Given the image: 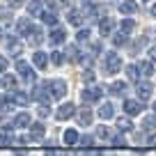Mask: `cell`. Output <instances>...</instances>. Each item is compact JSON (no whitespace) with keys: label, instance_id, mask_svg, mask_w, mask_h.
Returning a JSON list of instances; mask_svg holds the SVG:
<instances>
[{"label":"cell","instance_id":"7402d4cb","mask_svg":"<svg viewBox=\"0 0 156 156\" xmlns=\"http://www.w3.org/2000/svg\"><path fill=\"white\" fill-rule=\"evenodd\" d=\"M138 71H140L142 78H149L154 73V64L151 62H138Z\"/></svg>","mask_w":156,"mask_h":156},{"label":"cell","instance_id":"ffe728a7","mask_svg":"<svg viewBox=\"0 0 156 156\" xmlns=\"http://www.w3.org/2000/svg\"><path fill=\"white\" fill-rule=\"evenodd\" d=\"M78 124H80V126H90V124H92V112L87 110V108H83V110L78 112Z\"/></svg>","mask_w":156,"mask_h":156},{"label":"cell","instance_id":"e575fe53","mask_svg":"<svg viewBox=\"0 0 156 156\" xmlns=\"http://www.w3.org/2000/svg\"><path fill=\"white\" fill-rule=\"evenodd\" d=\"M0 21H5V23H9L12 21V7H0Z\"/></svg>","mask_w":156,"mask_h":156},{"label":"cell","instance_id":"4316f807","mask_svg":"<svg viewBox=\"0 0 156 156\" xmlns=\"http://www.w3.org/2000/svg\"><path fill=\"white\" fill-rule=\"evenodd\" d=\"M117 129H119V131H131L133 122L129 119V117H117Z\"/></svg>","mask_w":156,"mask_h":156},{"label":"cell","instance_id":"484cf974","mask_svg":"<svg viewBox=\"0 0 156 156\" xmlns=\"http://www.w3.org/2000/svg\"><path fill=\"white\" fill-rule=\"evenodd\" d=\"M12 101H14L16 106H28V103L32 101V99H30L25 92H14V99H12Z\"/></svg>","mask_w":156,"mask_h":156},{"label":"cell","instance_id":"5bb4252c","mask_svg":"<svg viewBox=\"0 0 156 156\" xmlns=\"http://www.w3.org/2000/svg\"><path fill=\"white\" fill-rule=\"evenodd\" d=\"M44 133H46L44 122H32V124H30V140H41Z\"/></svg>","mask_w":156,"mask_h":156},{"label":"cell","instance_id":"44dd1931","mask_svg":"<svg viewBox=\"0 0 156 156\" xmlns=\"http://www.w3.org/2000/svg\"><path fill=\"white\" fill-rule=\"evenodd\" d=\"M112 112H115L112 103H101V106H99V117H101V119H110Z\"/></svg>","mask_w":156,"mask_h":156},{"label":"cell","instance_id":"e0dca14e","mask_svg":"<svg viewBox=\"0 0 156 156\" xmlns=\"http://www.w3.org/2000/svg\"><path fill=\"white\" fill-rule=\"evenodd\" d=\"M48 55L44 53V51H34V55H32V62H34V67L37 69H46L48 67Z\"/></svg>","mask_w":156,"mask_h":156},{"label":"cell","instance_id":"60d3db41","mask_svg":"<svg viewBox=\"0 0 156 156\" xmlns=\"http://www.w3.org/2000/svg\"><path fill=\"white\" fill-rule=\"evenodd\" d=\"M112 145H115V147H124V145H126V140L122 138V133H119V136H117L115 140H112Z\"/></svg>","mask_w":156,"mask_h":156},{"label":"cell","instance_id":"603a6c76","mask_svg":"<svg viewBox=\"0 0 156 156\" xmlns=\"http://www.w3.org/2000/svg\"><path fill=\"white\" fill-rule=\"evenodd\" d=\"M67 58H69V62H80V51H78L76 44L67 46Z\"/></svg>","mask_w":156,"mask_h":156},{"label":"cell","instance_id":"836d02e7","mask_svg":"<svg viewBox=\"0 0 156 156\" xmlns=\"http://www.w3.org/2000/svg\"><path fill=\"white\" fill-rule=\"evenodd\" d=\"M112 44H115L117 48H122V46H126V34H124V32H117L115 37H112Z\"/></svg>","mask_w":156,"mask_h":156},{"label":"cell","instance_id":"d6a6232c","mask_svg":"<svg viewBox=\"0 0 156 156\" xmlns=\"http://www.w3.org/2000/svg\"><path fill=\"white\" fill-rule=\"evenodd\" d=\"M110 136H112V131L108 126H99L97 129V138L99 140H110Z\"/></svg>","mask_w":156,"mask_h":156},{"label":"cell","instance_id":"4dcf8cb0","mask_svg":"<svg viewBox=\"0 0 156 156\" xmlns=\"http://www.w3.org/2000/svg\"><path fill=\"white\" fill-rule=\"evenodd\" d=\"M48 58H51V62H53V64H58V67L67 62V55H64V53H60V51H53V53H51Z\"/></svg>","mask_w":156,"mask_h":156},{"label":"cell","instance_id":"8992f818","mask_svg":"<svg viewBox=\"0 0 156 156\" xmlns=\"http://www.w3.org/2000/svg\"><path fill=\"white\" fill-rule=\"evenodd\" d=\"M30 124H32V119H30L28 112H19V115H16L14 119L7 124V129H28Z\"/></svg>","mask_w":156,"mask_h":156},{"label":"cell","instance_id":"f907efd6","mask_svg":"<svg viewBox=\"0 0 156 156\" xmlns=\"http://www.w3.org/2000/svg\"><path fill=\"white\" fill-rule=\"evenodd\" d=\"M154 115H156V103H154Z\"/></svg>","mask_w":156,"mask_h":156},{"label":"cell","instance_id":"681fc988","mask_svg":"<svg viewBox=\"0 0 156 156\" xmlns=\"http://www.w3.org/2000/svg\"><path fill=\"white\" fill-rule=\"evenodd\" d=\"M151 14H154V16H156V5H154V7H151Z\"/></svg>","mask_w":156,"mask_h":156},{"label":"cell","instance_id":"cb8c5ba5","mask_svg":"<svg viewBox=\"0 0 156 156\" xmlns=\"http://www.w3.org/2000/svg\"><path fill=\"white\" fill-rule=\"evenodd\" d=\"M119 12H122V14H133V12H138V5L133 0H124L122 5H119Z\"/></svg>","mask_w":156,"mask_h":156},{"label":"cell","instance_id":"9c48e42d","mask_svg":"<svg viewBox=\"0 0 156 156\" xmlns=\"http://www.w3.org/2000/svg\"><path fill=\"white\" fill-rule=\"evenodd\" d=\"M73 112H76V106H73V103H62V106L58 108V112H55V117H58L60 122H64V119H71L73 117Z\"/></svg>","mask_w":156,"mask_h":156},{"label":"cell","instance_id":"1f68e13d","mask_svg":"<svg viewBox=\"0 0 156 156\" xmlns=\"http://www.w3.org/2000/svg\"><path fill=\"white\" fill-rule=\"evenodd\" d=\"M110 92L115 94V97L124 94V92H126V83H124V80H119V83H112V85H110Z\"/></svg>","mask_w":156,"mask_h":156},{"label":"cell","instance_id":"d4e9b609","mask_svg":"<svg viewBox=\"0 0 156 156\" xmlns=\"http://www.w3.org/2000/svg\"><path fill=\"white\" fill-rule=\"evenodd\" d=\"M39 16H41V21H44L46 25H58V16H55V12L48 9V12H41Z\"/></svg>","mask_w":156,"mask_h":156},{"label":"cell","instance_id":"f6af8a7d","mask_svg":"<svg viewBox=\"0 0 156 156\" xmlns=\"http://www.w3.org/2000/svg\"><path fill=\"white\" fill-rule=\"evenodd\" d=\"M5 69H7V60H5V58H2V55H0V73L5 71Z\"/></svg>","mask_w":156,"mask_h":156},{"label":"cell","instance_id":"9a60e30c","mask_svg":"<svg viewBox=\"0 0 156 156\" xmlns=\"http://www.w3.org/2000/svg\"><path fill=\"white\" fill-rule=\"evenodd\" d=\"M25 39H28V44H30V46H39L41 41H44V30L39 28V25H34V30H32V32H30Z\"/></svg>","mask_w":156,"mask_h":156},{"label":"cell","instance_id":"7bdbcfd3","mask_svg":"<svg viewBox=\"0 0 156 156\" xmlns=\"http://www.w3.org/2000/svg\"><path fill=\"white\" fill-rule=\"evenodd\" d=\"M44 156H67V154H64V151H60V149H48Z\"/></svg>","mask_w":156,"mask_h":156},{"label":"cell","instance_id":"52a82bcc","mask_svg":"<svg viewBox=\"0 0 156 156\" xmlns=\"http://www.w3.org/2000/svg\"><path fill=\"white\" fill-rule=\"evenodd\" d=\"M5 44H7V53L9 55H21L23 53V44H21V39L19 37H5Z\"/></svg>","mask_w":156,"mask_h":156},{"label":"cell","instance_id":"8d00e7d4","mask_svg":"<svg viewBox=\"0 0 156 156\" xmlns=\"http://www.w3.org/2000/svg\"><path fill=\"white\" fill-rule=\"evenodd\" d=\"M76 39L80 41V44H83V41H87V39H90V30H87V28L78 30V32H76Z\"/></svg>","mask_w":156,"mask_h":156},{"label":"cell","instance_id":"277c9868","mask_svg":"<svg viewBox=\"0 0 156 156\" xmlns=\"http://www.w3.org/2000/svg\"><path fill=\"white\" fill-rule=\"evenodd\" d=\"M151 92H154V85L149 83V80H138L136 85V94L140 101H149L151 99Z\"/></svg>","mask_w":156,"mask_h":156},{"label":"cell","instance_id":"d6986e66","mask_svg":"<svg viewBox=\"0 0 156 156\" xmlns=\"http://www.w3.org/2000/svg\"><path fill=\"white\" fill-rule=\"evenodd\" d=\"M67 21H69L71 25H83V12H78V9H69Z\"/></svg>","mask_w":156,"mask_h":156},{"label":"cell","instance_id":"83f0119b","mask_svg":"<svg viewBox=\"0 0 156 156\" xmlns=\"http://www.w3.org/2000/svg\"><path fill=\"white\" fill-rule=\"evenodd\" d=\"M12 142H14V136H12V131H9V129L0 133V147H9Z\"/></svg>","mask_w":156,"mask_h":156},{"label":"cell","instance_id":"7dc6e473","mask_svg":"<svg viewBox=\"0 0 156 156\" xmlns=\"http://www.w3.org/2000/svg\"><path fill=\"white\" fill-rule=\"evenodd\" d=\"M60 2H62L64 7H73V2H76V0H60Z\"/></svg>","mask_w":156,"mask_h":156},{"label":"cell","instance_id":"5b68a950","mask_svg":"<svg viewBox=\"0 0 156 156\" xmlns=\"http://www.w3.org/2000/svg\"><path fill=\"white\" fill-rule=\"evenodd\" d=\"M101 97H103V87L101 85H94V87H90V90H83V94H80V99H83L85 103H94Z\"/></svg>","mask_w":156,"mask_h":156},{"label":"cell","instance_id":"2e32d148","mask_svg":"<svg viewBox=\"0 0 156 156\" xmlns=\"http://www.w3.org/2000/svg\"><path fill=\"white\" fill-rule=\"evenodd\" d=\"M112 28H115V19H110V16H106V19L99 21V34H101V37L110 34V32H112Z\"/></svg>","mask_w":156,"mask_h":156},{"label":"cell","instance_id":"d590c367","mask_svg":"<svg viewBox=\"0 0 156 156\" xmlns=\"http://www.w3.org/2000/svg\"><path fill=\"white\" fill-rule=\"evenodd\" d=\"M28 12H30V14H41V2H39V0H30Z\"/></svg>","mask_w":156,"mask_h":156},{"label":"cell","instance_id":"74e56055","mask_svg":"<svg viewBox=\"0 0 156 156\" xmlns=\"http://www.w3.org/2000/svg\"><path fill=\"white\" fill-rule=\"evenodd\" d=\"M39 117H48L51 115V108H48V103H39Z\"/></svg>","mask_w":156,"mask_h":156},{"label":"cell","instance_id":"bcb514c9","mask_svg":"<svg viewBox=\"0 0 156 156\" xmlns=\"http://www.w3.org/2000/svg\"><path fill=\"white\" fill-rule=\"evenodd\" d=\"M149 58H151V62H156V46L149 48Z\"/></svg>","mask_w":156,"mask_h":156},{"label":"cell","instance_id":"f35d334b","mask_svg":"<svg viewBox=\"0 0 156 156\" xmlns=\"http://www.w3.org/2000/svg\"><path fill=\"white\" fill-rule=\"evenodd\" d=\"M129 78H131V80H136V78H140V71H138V64H133V67H129Z\"/></svg>","mask_w":156,"mask_h":156},{"label":"cell","instance_id":"30bf717a","mask_svg":"<svg viewBox=\"0 0 156 156\" xmlns=\"http://www.w3.org/2000/svg\"><path fill=\"white\" fill-rule=\"evenodd\" d=\"M32 99H34V101H39V103H48L51 99H53V97H51V92H48V85H39V87L32 92Z\"/></svg>","mask_w":156,"mask_h":156},{"label":"cell","instance_id":"b9f144b4","mask_svg":"<svg viewBox=\"0 0 156 156\" xmlns=\"http://www.w3.org/2000/svg\"><path fill=\"white\" fill-rule=\"evenodd\" d=\"M83 80H85V83H94V73L90 71V69H87V71L83 73Z\"/></svg>","mask_w":156,"mask_h":156},{"label":"cell","instance_id":"7a4b0ae2","mask_svg":"<svg viewBox=\"0 0 156 156\" xmlns=\"http://www.w3.org/2000/svg\"><path fill=\"white\" fill-rule=\"evenodd\" d=\"M48 92L53 99H64V94H67V83H64L62 78H53V80H48Z\"/></svg>","mask_w":156,"mask_h":156},{"label":"cell","instance_id":"f1b7e54d","mask_svg":"<svg viewBox=\"0 0 156 156\" xmlns=\"http://www.w3.org/2000/svg\"><path fill=\"white\" fill-rule=\"evenodd\" d=\"M142 129L145 131H156V115H149L142 119Z\"/></svg>","mask_w":156,"mask_h":156},{"label":"cell","instance_id":"ac0fdd59","mask_svg":"<svg viewBox=\"0 0 156 156\" xmlns=\"http://www.w3.org/2000/svg\"><path fill=\"white\" fill-rule=\"evenodd\" d=\"M62 140H64V145H78V131L76 129H67V131L62 133Z\"/></svg>","mask_w":156,"mask_h":156},{"label":"cell","instance_id":"ab89813d","mask_svg":"<svg viewBox=\"0 0 156 156\" xmlns=\"http://www.w3.org/2000/svg\"><path fill=\"white\" fill-rule=\"evenodd\" d=\"M78 145H80V147H90V145H92V136H83L80 140H78Z\"/></svg>","mask_w":156,"mask_h":156},{"label":"cell","instance_id":"c3c4849f","mask_svg":"<svg viewBox=\"0 0 156 156\" xmlns=\"http://www.w3.org/2000/svg\"><path fill=\"white\" fill-rule=\"evenodd\" d=\"M2 39H5V32H2V28H0V41H2Z\"/></svg>","mask_w":156,"mask_h":156},{"label":"cell","instance_id":"3957f363","mask_svg":"<svg viewBox=\"0 0 156 156\" xmlns=\"http://www.w3.org/2000/svg\"><path fill=\"white\" fill-rule=\"evenodd\" d=\"M16 71L21 73V78H23L25 83H34V80H37V76H34V69L30 67L25 60H19V62H16Z\"/></svg>","mask_w":156,"mask_h":156},{"label":"cell","instance_id":"ba28073f","mask_svg":"<svg viewBox=\"0 0 156 156\" xmlns=\"http://www.w3.org/2000/svg\"><path fill=\"white\" fill-rule=\"evenodd\" d=\"M145 110V103L138 101V99H124V112L126 115H138V112Z\"/></svg>","mask_w":156,"mask_h":156},{"label":"cell","instance_id":"f546056e","mask_svg":"<svg viewBox=\"0 0 156 156\" xmlns=\"http://www.w3.org/2000/svg\"><path fill=\"white\" fill-rule=\"evenodd\" d=\"M119 28H122L124 34H129V32H133V30H136V21H133V19H124L122 23H119Z\"/></svg>","mask_w":156,"mask_h":156},{"label":"cell","instance_id":"4fadbf2b","mask_svg":"<svg viewBox=\"0 0 156 156\" xmlns=\"http://www.w3.org/2000/svg\"><path fill=\"white\" fill-rule=\"evenodd\" d=\"M0 87L7 90V92H16V87H19V80H16V76H12V73H5V76H2V80H0Z\"/></svg>","mask_w":156,"mask_h":156},{"label":"cell","instance_id":"7c38bea8","mask_svg":"<svg viewBox=\"0 0 156 156\" xmlns=\"http://www.w3.org/2000/svg\"><path fill=\"white\" fill-rule=\"evenodd\" d=\"M32 30H34V25H32V21H30V19H19V21H16V34L28 37Z\"/></svg>","mask_w":156,"mask_h":156},{"label":"cell","instance_id":"ee69618b","mask_svg":"<svg viewBox=\"0 0 156 156\" xmlns=\"http://www.w3.org/2000/svg\"><path fill=\"white\" fill-rule=\"evenodd\" d=\"M23 2H25V0H7V5H9V7H21Z\"/></svg>","mask_w":156,"mask_h":156},{"label":"cell","instance_id":"6da1fadb","mask_svg":"<svg viewBox=\"0 0 156 156\" xmlns=\"http://www.w3.org/2000/svg\"><path fill=\"white\" fill-rule=\"evenodd\" d=\"M103 69H106V73H117L119 71V69H122V58H119V53H115V51L106 53V58H103Z\"/></svg>","mask_w":156,"mask_h":156},{"label":"cell","instance_id":"8fae6325","mask_svg":"<svg viewBox=\"0 0 156 156\" xmlns=\"http://www.w3.org/2000/svg\"><path fill=\"white\" fill-rule=\"evenodd\" d=\"M48 41L53 46L64 44V41H67V32H64V28H53V30H51V34H48Z\"/></svg>","mask_w":156,"mask_h":156}]
</instances>
